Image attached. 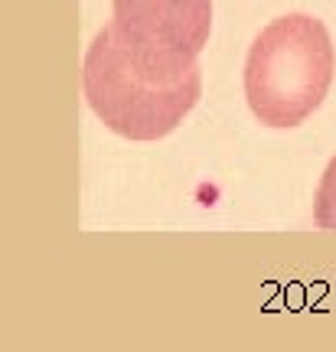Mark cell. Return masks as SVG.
I'll use <instances>...</instances> for the list:
<instances>
[{"instance_id":"obj_1","label":"cell","mask_w":336,"mask_h":352,"mask_svg":"<svg viewBox=\"0 0 336 352\" xmlns=\"http://www.w3.org/2000/svg\"><path fill=\"white\" fill-rule=\"evenodd\" d=\"M82 85L88 108L108 131L127 140H160L196 108L202 72L196 56L140 50L108 23L85 52Z\"/></svg>"},{"instance_id":"obj_4","label":"cell","mask_w":336,"mask_h":352,"mask_svg":"<svg viewBox=\"0 0 336 352\" xmlns=\"http://www.w3.org/2000/svg\"><path fill=\"white\" fill-rule=\"evenodd\" d=\"M313 219L324 232H336V157L326 164L320 186H317V199H313Z\"/></svg>"},{"instance_id":"obj_2","label":"cell","mask_w":336,"mask_h":352,"mask_svg":"<svg viewBox=\"0 0 336 352\" xmlns=\"http://www.w3.org/2000/svg\"><path fill=\"white\" fill-rule=\"evenodd\" d=\"M336 50L324 20L277 16L255 36L245 59V98L268 127H297L324 104L333 85Z\"/></svg>"},{"instance_id":"obj_3","label":"cell","mask_w":336,"mask_h":352,"mask_svg":"<svg viewBox=\"0 0 336 352\" xmlns=\"http://www.w3.org/2000/svg\"><path fill=\"white\" fill-rule=\"evenodd\" d=\"M112 26L140 50L196 56L212 30V0H114Z\"/></svg>"}]
</instances>
